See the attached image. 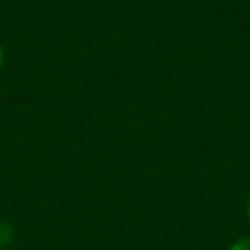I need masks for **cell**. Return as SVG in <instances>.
<instances>
[{
  "mask_svg": "<svg viewBox=\"0 0 250 250\" xmlns=\"http://www.w3.org/2000/svg\"><path fill=\"white\" fill-rule=\"evenodd\" d=\"M13 237H16V233H13V226L9 224V222H0V248L11 246Z\"/></svg>",
  "mask_w": 250,
  "mask_h": 250,
  "instance_id": "cell-1",
  "label": "cell"
},
{
  "mask_svg": "<svg viewBox=\"0 0 250 250\" xmlns=\"http://www.w3.org/2000/svg\"><path fill=\"white\" fill-rule=\"evenodd\" d=\"M229 250H250V237H242L235 244H230Z\"/></svg>",
  "mask_w": 250,
  "mask_h": 250,
  "instance_id": "cell-2",
  "label": "cell"
},
{
  "mask_svg": "<svg viewBox=\"0 0 250 250\" xmlns=\"http://www.w3.org/2000/svg\"><path fill=\"white\" fill-rule=\"evenodd\" d=\"M246 217H248V222H250V198H248V202H246Z\"/></svg>",
  "mask_w": 250,
  "mask_h": 250,
  "instance_id": "cell-3",
  "label": "cell"
},
{
  "mask_svg": "<svg viewBox=\"0 0 250 250\" xmlns=\"http://www.w3.org/2000/svg\"><path fill=\"white\" fill-rule=\"evenodd\" d=\"M2 62H4V51H2V46H0V68H2Z\"/></svg>",
  "mask_w": 250,
  "mask_h": 250,
  "instance_id": "cell-4",
  "label": "cell"
}]
</instances>
